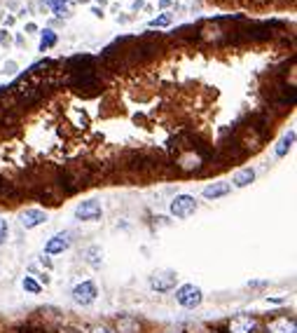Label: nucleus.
I'll list each match as a JSON object with an SVG mask.
<instances>
[{"instance_id":"obj_1","label":"nucleus","mask_w":297,"mask_h":333,"mask_svg":"<svg viewBox=\"0 0 297 333\" xmlns=\"http://www.w3.org/2000/svg\"><path fill=\"white\" fill-rule=\"evenodd\" d=\"M176 300L180 303L182 307L192 310V307H199V305H201V300H204V294H201V289H199V286H194V284H185V286H180V289L176 291Z\"/></svg>"},{"instance_id":"obj_2","label":"nucleus","mask_w":297,"mask_h":333,"mask_svg":"<svg viewBox=\"0 0 297 333\" xmlns=\"http://www.w3.org/2000/svg\"><path fill=\"white\" fill-rule=\"evenodd\" d=\"M197 211V200L192 195H176L173 202H171V214L176 218H187Z\"/></svg>"},{"instance_id":"obj_3","label":"nucleus","mask_w":297,"mask_h":333,"mask_svg":"<svg viewBox=\"0 0 297 333\" xmlns=\"http://www.w3.org/2000/svg\"><path fill=\"white\" fill-rule=\"evenodd\" d=\"M96 296H99V291H96V284L94 282H82L73 289V300H75L77 305H92L94 300H96Z\"/></svg>"},{"instance_id":"obj_4","label":"nucleus","mask_w":297,"mask_h":333,"mask_svg":"<svg viewBox=\"0 0 297 333\" xmlns=\"http://www.w3.org/2000/svg\"><path fill=\"white\" fill-rule=\"evenodd\" d=\"M258 317L255 315H239L230 322V333H255L258 331Z\"/></svg>"},{"instance_id":"obj_5","label":"nucleus","mask_w":297,"mask_h":333,"mask_svg":"<svg viewBox=\"0 0 297 333\" xmlns=\"http://www.w3.org/2000/svg\"><path fill=\"white\" fill-rule=\"evenodd\" d=\"M176 282H178L176 272H171V270L154 272L152 277H150V286H152L154 291H171L176 286Z\"/></svg>"},{"instance_id":"obj_6","label":"nucleus","mask_w":297,"mask_h":333,"mask_svg":"<svg viewBox=\"0 0 297 333\" xmlns=\"http://www.w3.org/2000/svg\"><path fill=\"white\" fill-rule=\"evenodd\" d=\"M75 216L80 218V221H99L101 218V204L96 200L82 202V204H77Z\"/></svg>"},{"instance_id":"obj_7","label":"nucleus","mask_w":297,"mask_h":333,"mask_svg":"<svg viewBox=\"0 0 297 333\" xmlns=\"http://www.w3.org/2000/svg\"><path fill=\"white\" fill-rule=\"evenodd\" d=\"M264 333H297V326H295V319L292 317H274Z\"/></svg>"},{"instance_id":"obj_8","label":"nucleus","mask_w":297,"mask_h":333,"mask_svg":"<svg viewBox=\"0 0 297 333\" xmlns=\"http://www.w3.org/2000/svg\"><path fill=\"white\" fill-rule=\"evenodd\" d=\"M68 246H71V233H56L54 237L44 244V251L50 256H54V254H63Z\"/></svg>"},{"instance_id":"obj_9","label":"nucleus","mask_w":297,"mask_h":333,"mask_svg":"<svg viewBox=\"0 0 297 333\" xmlns=\"http://www.w3.org/2000/svg\"><path fill=\"white\" fill-rule=\"evenodd\" d=\"M44 221H47V214L40 211V209H26L21 214V225L26 230L35 228V225H40V223H44Z\"/></svg>"},{"instance_id":"obj_10","label":"nucleus","mask_w":297,"mask_h":333,"mask_svg":"<svg viewBox=\"0 0 297 333\" xmlns=\"http://www.w3.org/2000/svg\"><path fill=\"white\" fill-rule=\"evenodd\" d=\"M232 190L230 183H225V181H218V183H211L204 188V197H209V200H215V197H222V195H227Z\"/></svg>"},{"instance_id":"obj_11","label":"nucleus","mask_w":297,"mask_h":333,"mask_svg":"<svg viewBox=\"0 0 297 333\" xmlns=\"http://www.w3.org/2000/svg\"><path fill=\"white\" fill-rule=\"evenodd\" d=\"M253 178H255L253 169H241V172L234 174V185H237V188H243V185L253 183Z\"/></svg>"},{"instance_id":"obj_12","label":"nucleus","mask_w":297,"mask_h":333,"mask_svg":"<svg viewBox=\"0 0 297 333\" xmlns=\"http://www.w3.org/2000/svg\"><path fill=\"white\" fill-rule=\"evenodd\" d=\"M292 141H295V132H288L283 139L279 141V145H276V157H283L290 150V145H292Z\"/></svg>"},{"instance_id":"obj_13","label":"nucleus","mask_w":297,"mask_h":333,"mask_svg":"<svg viewBox=\"0 0 297 333\" xmlns=\"http://www.w3.org/2000/svg\"><path fill=\"white\" fill-rule=\"evenodd\" d=\"M56 45V33L54 31H44L42 33V40H40V50H50V47H54Z\"/></svg>"},{"instance_id":"obj_14","label":"nucleus","mask_w":297,"mask_h":333,"mask_svg":"<svg viewBox=\"0 0 297 333\" xmlns=\"http://www.w3.org/2000/svg\"><path fill=\"white\" fill-rule=\"evenodd\" d=\"M87 263L94 267H99L101 263H103V258H101V249L99 246H92V249L87 251Z\"/></svg>"},{"instance_id":"obj_15","label":"nucleus","mask_w":297,"mask_h":333,"mask_svg":"<svg viewBox=\"0 0 297 333\" xmlns=\"http://www.w3.org/2000/svg\"><path fill=\"white\" fill-rule=\"evenodd\" d=\"M71 115L75 117V127H80V129L89 127V117H87V113H84V111H77V108H73Z\"/></svg>"},{"instance_id":"obj_16","label":"nucleus","mask_w":297,"mask_h":333,"mask_svg":"<svg viewBox=\"0 0 297 333\" xmlns=\"http://www.w3.org/2000/svg\"><path fill=\"white\" fill-rule=\"evenodd\" d=\"M44 3H47V7H52L56 14H68V12H66L68 0H44Z\"/></svg>"},{"instance_id":"obj_17","label":"nucleus","mask_w":297,"mask_h":333,"mask_svg":"<svg viewBox=\"0 0 297 333\" xmlns=\"http://www.w3.org/2000/svg\"><path fill=\"white\" fill-rule=\"evenodd\" d=\"M24 289L31 291V294H40V284L35 282L33 277H26V279H24Z\"/></svg>"},{"instance_id":"obj_18","label":"nucleus","mask_w":297,"mask_h":333,"mask_svg":"<svg viewBox=\"0 0 297 333\" xmlns=\"http://www.w3.org/2000/svg\"><path fill=\"white\" fill-rule=\"evenodd\" d=\"M169 24H171V17H169V14H162V17L152 19V22H150V26H152V28H164V26H169Z\"/></svg>"},{"instance_id":"obj_19","label":"nucleus","mask_w":297,"mask_h":333,"mask_svg":"<svg viewBox=\"0 0 297 333\" xmlns=\"http://www.w3.org/2000/svg\"><path fill=\"white\" fill-rule=\"evenodd\" d=\"M7 233H10V228H7V221L5 218H0V244L7 239Z\"/></svg>"},{"instance_id":"obj_20","label":"nucleus","mask_w":297,"mask_h":333,"mask_svg":"<svg viewBox=\"0 0 297 333\" xmlns=\"http://www.w3.org/2000/svg\"><path fill=\"white\" fill-rule=\"evenodd\" d=\"M0 43H3V45L10 43V35H7V31H3V33H0Z\"/></svg>"},{"instance_id":"obj_21","label":"nucleus","mask_w":297,"mask_h":333,"mask_svg":"<svg viewBox=\"0 0 297 333\" xmlns=\"http://www.w3.org/2000/svg\"><path fill=\"white\" fill-rule=\"evenodd\" d=\"M92 333H112V331H108V328H105V326H99V328H94Z\"/></svg>"},{"instance_id":"obj_22","label":"nucleus","mask_w":297,"mask_h":333,"mask_svg":"<svg viewBox=\"0 0 297 333\" xmlns=\"http://www.w3.org/2000/svg\"><path fill=\"white\" fill-rule=\"evenodd\" d=\"M173 333H182V331H173Z\"/></svg>"}]
</instances>
